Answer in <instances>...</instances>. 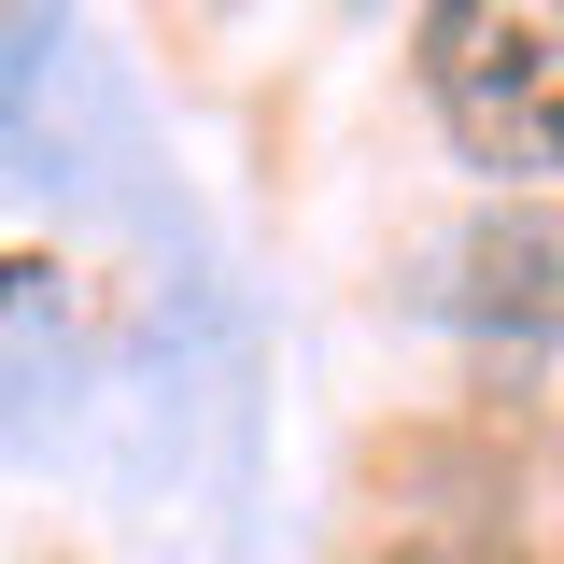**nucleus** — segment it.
I'll return each instance as SVG.
<instances>
[{
	"label": "nucleus",
	"instance_id": "1",
	"mask_svg": "<svg viewBox=\"0 0 564 564\" xmlns=\"http://www.w3.org/2000/svg\"><path fill=\"white\" fill-rule=\"evenodd\" d=\"M423 99L494 184H564V0H452L423 14Z\"/></svg>",
	"mask_w": 564,
	"mask_h": 564
},
{
	"label": "nucleus",
	"instance_id": "2",
	"mask_svg": "<svg viewBox=\"0 0 564 564\" xmlns=\"http://www.w3.org/2000/svg\"><path fill=\"white\" fill-rule=\"evenodd\" d=\"M494 352H551L564 325V212H494L466 240V296H452Z\"/></svg>",
	"mask_w": 564,
	"mask_h": 564
},
{
	"label": "nucleus",
	"instance_id": "3",
	"mask_svg": "<svg viewBox=\"0 0 564 564\" xmlns=\"http://www.w3.org/2000/svg\"><path fill=\"white\" fill-rule=\"evenodd\" d=\"M14 282H29V269H14V254H0V311H14Z\"/></svg>",
	"mask_w": 564,
	"mask_h": 564
}]
</instances>
